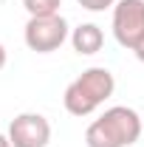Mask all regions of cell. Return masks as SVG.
I'll return each instance as SVG.
<instances>
[{
    "mask_svg": "<svg viewBox=\"0 0 144 147\" xmlns=\"http://www.w3.org/2000/svg\"><path fill=\"white\" fill-rule=\"evenodd\" d=\"M144 119L127 105L108 108L99 119H93L85 130L88 147H130L141 139Z\"/></svg>",
    "mask_w": 144,
    "mask_h": 147,
    "instance_id": "obj_1",
    "label": "cell"
},
{
    "mask_svg": "<svg viewBox=\"0 0 144 147\" xmlns=\"http://www.w3.org/2000/svg\"><path fill=\"white\" fill-rule=\"evenodd\" d=\"M116 91V79L108 68H88L65 88L62 105L71 116H90Z\"/></svg>",
    "mask_w": 144,
    "mask_h": 147,
    "instance_id": "obj_2",
    "label": "cell"
},
{
    "mask_svg": "<svg viewBox=\"0 0 144 147\" xmlns=\"http://www.w3.org/2000/svg\"><path fill=\"white\" fill-rule=\"evenodd\" d=\"M113 37L122 48L136 51L144 40V0H116L113 6Z\"/></svg>",
    "mask_w": 144,
    "mask_h": 147,
    "instance_id": "obj_3",
    "label": "cell"
},
{
    "mask_svg": "<svg viewBox=\"0 0 144 147\" xmlns=\"http://www.w3.org/2000/svg\"><path fill=\"white\" fill-rule=\"evenodd\" d=\"M26 45L37 51V54H51L57 51L65 40H68V23L62 14H51V17H28L26 31H23Z\"/></svg>",
    "mask_w": 144,
    "mask_h": 147,
    "instance_id": "obj_4",
    "label": "cell"
},
{
    "mask_svg": "<svg viewBox=\"0 0 144 147\" xmlns=\"http://www.w3.org/2000/svg\"><path fill=\"white\" fill-rule=\"evenodd\" d=\"M11 147H48L51 142V122L42 113H20L9 125Z\"/></svg>",
    "mask_w": 144,
    "mask_h": 147,
    "instance_id": "obj_5",
    "label": "cell"
},
{
    "mask_svg": "<svg viewBox=\"0 0 144 147\" xmlns=\"http://www.w3.org/2000/svg\"><path fill=\"white\" fill-rule=\"evenodd\" d=\"M71 45L76 54L82 57H90V54H99L102 51V45H105V34H102V28L96 26V23H82V26H76L71 34Z\"/></svg>",
    "mask_w": 144,
    "mask_h": 147,
    "instance_id": "obj_6",
    "label": "cell"
},
{
    "mask_svg": "<svg viewBox=\"0 0 144 147\" xmlns=\"http://www.w3.org/2000/svg\"><path fill=\"white\" fill-rule=\"evenodd\" d=\"M28 17H51V14H59V6L62 0H23Z\"/></svg>",
    "mask_w": 144,
    "mask_h": 147,
    "instance_id": "obj_7",
    "label": "cell"
},
{
    "mask_svg": "<svg viewBox=\"0 0 144 147\" xmlns=\"http://www.w3.org/2000/svg\"><path fill=\"white\" fill-rule=\"evenodd\" d=\"M82 9H88V11H105V9H113L116 6V0H76Z\"/></svg>",
    "mask_w": 144,
    "mask_h": 147,
    "instance_id": "obj_8",
    "label": "cell"
},
{
    "mask_svg": "<svg viewBox=\"0 0 144 147\" xmlns=\"http://www.w3.org/2000/svg\"><path fill=\"white\" fill-rule=\"evenodd\" d=\"M6 62H9V51H6V45L0 42V71L6 68Z\"/></svg>",
    "mask_w": 144,
    "mask_h": 147,
    "instance_id": "obj_9",
    "label": "cell"
},
{
    "mask_svg": "<svg viewBox=\"0 0 144 147\" xmlns=\"http://www.w3.org/2000/svg\"><path fill=\"white\" fill-rule=\"evenodd\" d=\"M133 54L139 57V62H144V40H141V42H139V48H136V51H133Z\"/></svg>",
    "mask_w": 144,
    "mask_h": 147,
    "instance_id": "obj_10",
    "label": "cell"
},
{
    "mask_svg": "<svg viewBox=\"0 0 144 147\" xmlns=\"http://www.w3.org/2000/svg\"><path fill=\"white\" fill-rule=\"evenodd\" d=\"M0 147H11V139H9V133H0Z\"/></svg>",
    "mask_w": 144,
    "mask_h": 147,
    "instance_id": "obj_11",
    "label": "cell"
},
{
    "mask_svg": "<svg viewBox=\"0 0 144 147\" xmlns=\"http://www.w3.org/2000/svg\"><path fill=\"white\" fill-rule=\"evenodd\" d=\"M141 119H144V116H141Z\"/></svg>",
    "mask_w": 144,
    "mask_h": 147,
    "instance_id": "obj_12",
    "label": "cell"
}]
</instances>
